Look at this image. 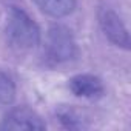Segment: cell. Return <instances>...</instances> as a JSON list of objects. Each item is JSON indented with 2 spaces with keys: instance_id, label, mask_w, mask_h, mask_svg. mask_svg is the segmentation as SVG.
Segmentation results:
<instances>
[{
  "instance_id": "obj_1",
  "label": "cell",
  "mask_w": 131,
  "mask_h": 131,
  "mask_svg": "<svg viewBox=\"0 0 131 131\" xmlns=\"http://www.w3.org/2000/svg\"><path fill=\"white\" fill-rule=\"evenodd\" d=\"M3 36L9 49L17 54H26L40 45V28L34 19L20 6L11 5L6 9L3 22Z\"/></svg>"
},
{
  "instance_id": "obj_2",
  "label": "cell",
  "mask_w": 131,
  "mask_h": 131,
  "mask_svg": "<svg viewBox=\"0 0 131 131\" xmlns=\"http://www.w3.org/2000/svg\"><path fill=\"white\" fill-rule=\"evenodd\" d=\"M77 56V43L73 32L63 25H52L45 37L42 60L46 67H59L74 60Z\"/></svg>"
},
{
  "instance_id": "obj_3",
  "label": "cell",
  "mask_w": 131,
  "mask_h": 131,
  "mask_svg": "<svg viewBox=\"0 0 131 131\" xmlns=\"http://www.w3.org/2000/svg\"><path fill=\"white\" fill-rule=\"evenodd\" d=\"M97 22L103 32V36L114 46L128 49L129 48V36L125 23L122 22L117 11L110 5H100L97 9Z\"/></svg>"
},
{
  "instance_id": "obj_4",
  "label": "cell",
  "mask_w": 131,
  "mask_h": 131,
  "mask_svg": "<svg viewBox=\"0 0 131 131\" xmlns=\"http://www.w3.org/2000/svg\"><path fill=\"white\" fill-rule=\"evenodd\" d=\"M46 123L43 119L31 108L28 106H17L9 110L2 122H0V129H45Z\"/></svg>"
},
{
  "instance_id": "obj_5",
  "label": "cell",
  "mask_w": 131,
  "mask_h": 131,
  "mask_svg": "<svg viewBox=\"0 0 131 131\" xmlns=\"http://www.w3.org/2000/svg\"><path fill=\"white\" fill-rule=\"evenodd\" d=\"M68 88L76 97L96 100L105 94V86L100 77L94 74H76L68 80Z\"/></svg>"
},
{
  "instance_id": "obj_6",
  "label": "cell",
  "mask_w": 131,
  "mask_h": 131,
  "mask_svg": "<svg viewBox=\"0 0 131 131\" xmlns=\"http://www.w3.org/2000/svg\"><path fill=\"white\" fill-rule=\"evenodd\" d=\"M34 3L45 14L54 19H62L73 14L77 5V0H34Z\"/></svg>"
},
{
  "instance_id": "obj_7",
  "label": "cell",
  "mask_w": 131,
  "mask_h": 131,
  "mask_svg": "<svg viewBox=\"0 0 131 131\" xmlns=\"http://www.w3.org/2000/svg\"><path fill=\"white\" fill-rule=\"evenodd\" d=\"M59 122L62 123L63 128L67 129H83L86 128V123L83 122V117L73 108L68 106H62L57 113H56Z\"/></svg>"
},
{
  "instance_id": "obj_8",
  "label": "cell",
  "mask_w": 131,
  "mask_h": 131,
  "mask_svg": "<svg viewBox=\"0 0 131 131\" xmlns=\"http://www.w3.org/2000/svg\"><path fill=\"white\" fill-rule=\"evenodd\" d=\"M16 99V82L14 79L0 70V108L8 106Z\"/></svg>"
}]
</instances>
